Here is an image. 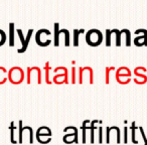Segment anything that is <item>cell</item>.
<instances>
[{"instance_id":"7402d4cb","label":"cell","mask_w":147,"mask_h":145,"mask_svg":"<svg viewBox=\"0 0 147 145\" xmlns=\"http://www.w3.org/2000/svg\"><path fill=\"white\" fill-rule=\"evenodd\" d=\"M144 145H147V138H146V141H145V143H144Z\"/></svg>"},{"instance_id":"5b68a950","label":"cell","mask_w":147,"mask_h":145,"mask_svg":"<svg viewBox=\"0 0 147 145\" xmlns=\"http://www.w3.org/2000/svg\"><path fill=\"white\" fill-rule=\"evenodd\" d=\"M9 81L12 84H19L24 78V73L20 67H12L8 73Z\"/></svg>"},{"instance_id":"44dd1931","label":"cell","mask_w":147,"mask_h":145,"mask_svg":"<svg viewBox=\"0 0 147 145\" xmlns=\"http://www.w3.org/2000/svg\"><path fill=\"white\" fill-rule=\"evenodd\" d=\"M125 143H127V128H125V140H124Z\"/></svg>"},{"instance_id":"5bb4252c","label":"cell","mask_w":147,"mask_h":145,"mask_svg":"<svg viewBox=\"0 0 147 145\" xmlns=\"http://www.w3.org/2000/svg\"><path fill=\"white\" fill-rule=\"evenodd\" d=\"M87 124H89V121H84L83 123V143H86V130L89 129V127H87Z\"/></svg>"},{"instance_id":"8992f818","label":"cell","mask_w":147,"mask_h":145,"mask_svg":"<svg viewBox=\"0 0 147 145\" xmlns=\"http://www.w3.org/2000/svg\"><path fill=\"white\" fill-rule=\"evenodd\" d=\"M134 33L137 35L140 34V36L135 37L134 45H137V47H142V45H146L147 47V29H136Z\"/></svg>"},{"instance_id":"3957f363","label":"cell","mask_w":147,"mask_h":145,"mask_svg":"<svg viewBox=\"0 0 147 145\" xmlns=\"http://www.w3.org/2000/svg\"><path fill=\"white\" fill-rule=\"evenodd\" d=\"M51 34V32L49 29H45V28L39 29L36 32V34H35V41L40 47H47L51 42V39L47 38V36H49Z\"/></svg>"},{"instance_id":"ac0fdd59","label":"cell","mask_w":147,"mask_h":145,"mask_svg":"<svg viewBox=\"0 0 147 145\" xmlns=\"http://www.w3.org/2000/svg\"><path fill=\"white\" fill-rule=\"evenodd\" d=\"M99 143H103V128H99Z\"/></svg>"},{"instance_id":"6da1fadb","label":"cell","mask_w":147,"mask_h":145,"mask_svg":"<svg viewBox=\"0 0 147 145\" xmlns=\"http://www.w3.org/2000/svg\"><path fill=\"white\" fill-rule=\"evenodd\" d=\"M104 35L101 30L96 28H92L86 32V42L91 47H98L103 42Z\"/></svg>"},{"instance_id":"277c9868","label":"cell","mask_w":147,"mask_h":145,"mask_svg":"<svg viewBox=\"0 0 147 145\" xmlns=\"http://www.w3.org/2000/svg\"><path fill=\"white\" fill-rule=\"evenodd\" d=\"M16 32H17V34H18V36H19V39H20L21 45H22L21 49H17V53H24V51L27 49V47H28V45H29V41H30L31 36H32L33 29L32 28L28 29V31H27V35L25 37H24V35H23V32H22V30H21L20 28H17L16 29Z\"/></svg>"},{"instance_id":"7a4b0ae2","label":"cell","mask_w":147,"mask_h":145,"mask_svg":"<svg viewBox=\"0 0 147 145\" xmlns=\"http://www.w3.org/2000/svg\"><path fill=\"white\" fill-rule=\"evenodd\" d=\"M59 24L57 22L53 23V28H55V40H53V42H55V47H59V35L63 34V36H65V47H69V45H71V33L65 28L59 29Z\"/></svg>"},{"instance_id":"30bf717a","label":"cell","mask_w":147,"mask_h":145,"mask_svg":"<svg viewBox=\"0 0 147 145\" xmlns=\"http://www.w3.org/2000/svg\"><path fill=\"white\" fill-rule=\"evenodd\" d=\"M122 32L125 34V36H126V45L127 47H130L131 45V32L129 29H122Z\"/></svg>"},{"instance_id":"e0dca14e","label":"cell","mask_w":147,"mask_h":145,"mask_svg":"<svg viewBox=\"0 0 147 145\" xmlns=\"http://www.w3.org/2000/svg\"><path fill=\"white\" fill-rule=\"evenodd\" d=\"M131 129H132V141L133 143H137V141L135 140V123H132V127H131Z\"/></svg>"},{"instance_id":"ba28073f","label":"cell","mask_w":147,"mask_h":145,"mask_svg":"<svg viewBox=\"0 0 147 145\" xmlns=\"http://www.w3.org/2000/svg\"><path fill=\"white\" fill-rule=\"evenodd\" d=\"M84 29H74V45L75 47H79L80 41H79V36L81 33L84 32Z\"/></svg>"},{"instance_id":"ffe728a7","label":"cell","mask_w":147,"mask_h":145,"mask_svg":"<svg viewBox=\"0 0 147 145\" xmlns=\"http://www.w3.org/2000/svg\"><path fill=\"white\" fill-rule=\"evenodd\" d=\"M75 71H76V69H75V67H73V69H71V71H73V83H75Z\"/></svg>"},{"instance_id":"4fadbf2b","label":"cell","mask_w":147,"mask_h":145,"mask_svg":"<svg viewBox=\"0 0 147 145\" xmlns=\"http://www.w3.org/2000/svg\"><path fill=\"white\" fill-rule=\"evenodd\" d=\"M111 36H112V31L111 29H106V45L110 47L111 45Z\"/></svg>"},{"instance_id":"d6986e66","label":"cell","mask_w":147,"mask_h":145,"mask_svg":"<svg viewBox=\"0 0 147 145\" xmlns=\"http://www.w3.org/2000/svg\"><path fill=\"white\" fill-rule=\"evenodd\" d=\"M27 130H28L29 133H30V137H29V142L32 143L33 142V132H32V128H31V127L27 126Z\"/></svg>"},{"instance_id":"9c48e42d","label":"cell","mask_w":147,"mask_h":145,"mask_svg":"<svg viewBox=\"0 0 147 145\" xmlns=\"http://www.w3.org/2000/svg\"><path fill=\"white\" fill-rule=\"evenodd\" d=\"M112 33L116 35V45L117 47H120L121 45V35H122V32L121 30H118V29H112Z\"/></svg>"},{"instance_id":"52a82bcc","label":"cell","mask_w":147,"mask_h":145,"mask_svg":"<svg viewBox=\"0 0 147 145\" xmlns=\"http://www.w3.org/2000/svg\"><path fill=\"white\" fill-rule=\"evenodd\" d=\"M15 24L13 22L9 23V45L14 47L15 45Z\"/></svg>"},{"instance_id":"9a60e30c","label":"cell","mask_w":147,"mask_h":145,"mask_svg":"<svg viewBox=\"0 0 147 145\" xmlns=\"http://www.w3.org/2000/svg\"><path fill=\"white\" fill-rule=\"evenodd\" d=\"M98 122V121L94 120L91 123V143H94V130H95V124Z\"/></svg>"},{"instance_id":"8fae6325","label":"cell","mask_w":147,"mask_h":145,"mask_svg":"<svg viewBox=\"0 0 147 145\" xmlns=\"http://www.w3.org/2000/svg\"><path fill=\"white\" fill-rule=\"evenodd\" d=\"M6 39H7V35L5 33V31L3 29H0V47L6 42Z\"/></svg>"},{"instance_id":"7c38bea8","label":"cell","mask_w":147,"mask_h":145,"mask_svg":"<svg viewBox=\"0 0 147 145\" xmlns=\"http://www.w3.org/2000/svg\"><path fill=\"white\" fill-rule=\"evenodd\" d=\"M15 126H14V123L11 122L10 124V131H11V135H10V140H11V143H13V144H16L17 141L14 139V130H15Z\"/></svg>"},{"instance_id":"2e32d148","label":"cell","mask_w":147,"mask_h":145,"mask_svg":"<svg viewBox=\"0 0 147 145\" xmlns=\"http://www.w3.org/2000/svg\"><path fill=\"white\" fill-rule=\"evenodd\" d=\"M22 132H23V126H22V121H19V141L18 143H22Z\"/></svg>"}]
</instances>
